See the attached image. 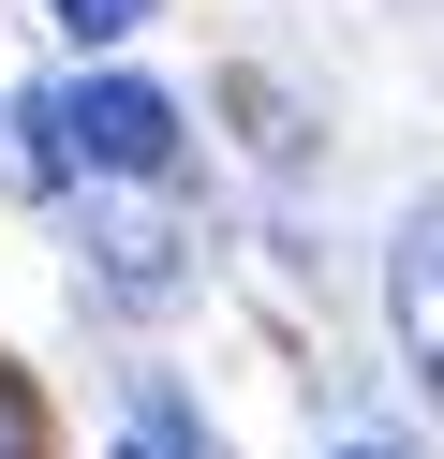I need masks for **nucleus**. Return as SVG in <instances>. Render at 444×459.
Returning <instances> with one entry per match:
<instances>
[{
	"label": "nucleus",
	"mask_w": 444,
	"mask_h": 459,
	"mask_svg": "<svg viewBox=\"0 0 444 459\" xmlns=\"http://www.w3.org/2000/svg\"><path fill=\"white\" fill-rule=\"evenodd\" d=\"M30 119H45V149L74 163V178H163L178 163V90H148V74H74V90H45Z\"/></svg>",
	"instance_id": "nucleus-1"
},
{
	"label": "nucleus",
	"mask_w": 444,
	"mask_h": 459,
	"mask_svg": "<svg viewBox=\"0 0 444 459\" xmlns=\"http://www.w3.org/2000/svg\"><path fill=\"white\" fill-rule=\"evenodd\" d=\"M385 311H400V356L444 385V193H414L385 238Z\"/></svg>",
	"instance_id": "nucleus-2"
},
{
	"label": "nucleus",
	"mask_w": 444,
	"mask_h": 459,
	"mask_svg": "<svg viewBox=\"0 0 444 459\" xmlns=\"http://www.w3.org/2000/svg\"><path fill=\"white\" fill-rule=\"evenodd\" d=\"M89 267H104L118 297H163L178 281V222L163 208H89Z\"/></svg>",
	"instance_id": "nucleus-3"
},
{
	"label": "nucleus",
	"mask_w": 444,
	"mask_h": 459,
	"mask_svg": "<svg viewBox=\"0 0 444 459\" xmlns=\"http://www.w3.org/2000/svg\"><path fill=\"white\" fill-rule=\"evenodd\" d=\"M148 459H222V429H207L178 385H148Z\"/></svg>",
	"instance_id": "nucleus-4"
},
{
	"label": "nucleus",
	"mask_w": 444,
	"mask_h": 459,
	"mask_svg": "<svg viewBox=\"0 0 444 459\" xmlns=\"http://www.w3.org/2000/svg\"><path fill=\"white\" fill-rule=\"evenodd\" d=\"M45 15H59L74 45H118V30H148V0H45Z\"/></svg>",
	"instance_id": "nucleus-5"
},
{
	"label": "nucleus",
	"mask_w": 444,
	"mask_h": 459,
	"mask_svg": "<svg viewBox=\"0 0 444 459\" xmlns=\"http://www.w3.org/2000/svg\"><path fill=\"white\" fill-rule=\"evenodd\" d=\"M0 459H45V415H30V385L0 370Z\"/></svg>",
	"instance_id": "nucleus-6"
},
{
	"label": "nucleus",
	"mask_w": 444,
	"mask_h": 459,
	"mask_svg": "<svg viewBox=\"0 0 444 459\" xmlns=\"http://www.w3.org/2000/svg\"><path fill=\"white\" fill-rule=\"evenodd\" d=\"M341 459H400V445H341Z\"/></svg>",
	"instance_id": "nucleus-7"
},
{
	"label": "nucleus",
	"mask_w": 444,
	"mask_h": 459,
	"mask_svg": "<svg viewBox=\"0 0 444 459\" xmlns=\"http://www.w3.org/2000/svg\"><path fill=\"white\" fill-rule=\"evenodd\" d=\"M134 459H148V445H134Z\"/></svg>",
	"instance_id": "nucleus-8"
}]
</instances>
